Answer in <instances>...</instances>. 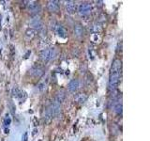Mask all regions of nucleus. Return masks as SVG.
I'll list each match as a JSON object with an SVG mask.
<instances>
[{
    "mask_svg": "<svg viewBox=\"0 0 150 141\" xmlns=\"http://www.w3.org/2000/svg\"><path fill=\"white\" fill-rule=\"evenodd\" d=\"M120 72H110L109 76V88L111 90H114L119 84Z\"/></svg>",
    "mask_w": 150,
    "mask_h": 141,
    "instance_id": "nucleus-1",
    "label": "nucleus"
},
{
    "mask_svg": "<svg viewBox=\"0 0 150 141\" xmlns=\"http://www.w3.org/2000/svg\"><path fill=\"white\" fill-rule=\"evenodd\" d=\"M56 50L54 48H50V49H44L42 51H40V57L43 60H52L56 57Z\"/></svg>",
    "mask_w": 150,
    "mask_h": 141,
    "instance_id": "nucleus-2",
    "label": "nucleus"
},
{
    "mask_svg": "<svg viewBox=\"0 0 150 141\" xmlns=\"http://www.w3.org/2000/svg\"><path fill=\"white\" fill-rule=\"evenodd\" d=\"M92 11V6L89 3H82L78 8V12L80 15H87L91 12Z\"/></svg>",
    "mask_w": 150,
    "mask_h": 141,
    "instance_id": "nucleus-3",
    "label": "nucleus"
},
{
    "mask_svg": "<svg viewBox=\"0 0 150 141\" xmlns=\"http://www.w3.org/2000/svg\"><path fill=\"white\" fill-rule=\"evenodd\" d=\"M122 69V61L120 59H114L112 64L110 72H121Z\"/></svg>",
    "mask_w": 150,
    "mask_h": 141,
    "instance_id": "nucleus-4",
    "label": "nucleus"
},
{
    "mask_svg": "<svg viewBox=\"0 0 150 141\" xmlns=\"http://www.w3.org/2000/svg\"><path fill=\"white\" fill-rule=\"evenodd\" d=\"M47 9H48V11L51 12H56V11H58L59 1H57V0H51V1L48 2Z\"/></svg>",
    "mask_w": 150,
    "mask_h": 141,
    "instance_id": "nucleus-5",
    "label": "nucleus"
},
{
    "mask_svg": "<svg viewBox=\"0 0 150 141\" xmlns=\"http://www.w3.org/2000/svg\"><path fill=\"white\" fill-rule=\"evenodd\" d=\"M79 86H80V82H79V80L78 79H73L71 80V82L69 83V85H68V89L71 92H75L77 89L79 88Z\"/></svg>",
    "mask_w": 150,
    "mask_h": 141,
    "instance_id": "nucleus-6",
    "label": "nucleus"
},
{
    "mask_svg": "<svg viewBox=\"0 0 150 141\" xmlns=\"http://www.w3.org/2000/svg\"><path fill=\"white\" fill-rule=\"evenodd\" d=\"M88 98V96L85 94V93H78L75 95L74 97V101L78 104H84L85 102H87Z\"/></svg>",
    "mask_w": 150,
    "mask_h": 141,
    "instance_id": "nucleus-7",
    "label": "nucleus"
},
{
    "mask_svg": "<svg viewBox=\"0 0 150 141\" xmlns=\"http://www.w3.org/2000/svg\"><path fill=\"white\" fill-rule=\"evenodd\" d=\"M76 4L73 1H67L66 2V9L69 13H74L76 11Z\"/></svg>",
    "mask_w": 150,
    "mask_h": 141,
    "instance_id": "nucleus-8",
    "label": "nucleus"
},
{
    "mask_svg": "<svg viewBox=\"0 0 150 141\" xmlns=\"http://www.w3.org/2000/svg\"><path fill=\"white\" fill-rule=\"evenodd\" d=\"M74 34L76 37H82L84 35V27H83L82 25L80 24H76L74 25Z\"/></svg>",
    "mask_w": 150,
    "mask_h": 141,
    "instance_id": "nucleus-9",
    "label": "nucleus"
},
{
    "mask_svg": "<svg viewBox=\"0 0 150 141\" xmlns=\"http://www.w3.org/2000/svg\"><path fill=\"white\" fill-rule=\"evenodd\" d=\"M65 98H66V92H65V90L61 89V90H59L56 93L55 101H56L57 102H59V104H61V102L65 100Z\"/></svg>",
    "mask_w": 150,
    "mask_h": 141,
    "instance_id": "nucleus-10",
    "label": "nucleus"
},
{
    "mask_svg": "<svg viewBox=\"0 0 150 141\" xmlns=\"http://www.w3.org/2000/svg\"><path fill=\"white\" fill-rule=\"evenodd\" d=\"M31 25L32 27H33L34 28H36V29H38V28H40L41 27V22L40 20V18H34L33 20L31 21Z\"/></svg>",
    "mask_w": 150,
    "mask_h": 141,
    "instance_id": "nucleus-11",
    "label": "nucleus"
},
{
    "mask_svg": "<svg viewBox=\"0 0 150 141\" xmlns=\"http://www.w3.org/2000/svg\"><path fill=\"white\" fill-rule=\"evenodd\" d=\"M56 31H57V34L59 35L60 37L62 38H66L67 37V32L65 30V28H64L63 27H61V25H57L56 27Z\"/></svg>",
    "mask_w": 150,
    "mask_h": 141,
    "instance_id": "nucleus-12",
    "label": "nucleus"
},
{
    "mask_svg": "<svg viewBox=\"0 0 150 141\" xmlns=\"http://www.w3.org/2000/svg\"><path fill=\"white\" fill-rule=\"evenodd\" d=\"M31 73L34 74L35 76H41L43 74V70L40 69V68H33L31 70Z\"/></svg>",
    "mask_w": 150,
    "mask_h": 141,
    "instance_id": "nucleus-13",
    "label": "nucleus"
},
{
    "mask_svg": "<svg viewBox=\"0 0 150 141\" xmlns=\"http://www.w3.org/2000/svg\"><path fill=\"white\" fill-rule=\"evenodd\" d=\"M116 112L119 115L122 113V102H121V99L117 101V102L116 104Z\"/></svg>",
    "mask_w": 150,
    "mask_h": 141,
    "instance_id": "nucleus-14",
    "label": "nucleus"
},
{
    "mask_svg": "<svg viewBox=\"0 0 150 141\" xmlns=\"http://www.w3.org/2000/svg\"><path fill=\"white\" fill-rule=\"evenodd\" d=\"M12 94H13V96H15V97H20L22 95V91H21V89H19L18 88H14L12 89Z\"/></svg>",
    "mask_w": 150,
    "mask_h": 141,
    "instance_id": "nucleus-15",
    "label": "nucleus"
},
{
    "mask_svg": "<svg viewBox=\"0 0 150 141\" xmlns=\"http://www.w3.org/2000/svg\"><path fill=\"white\" fill-rule=\"evenodd\" d=\"M6 117H7V118H6V120H5V124H6V125H9V124L11 123V120L9 118V115L8 114H7V116H6Z\"/></svg>",
    "mask_w": 150,
    "mask_h": 141,
    "instance_id": "nucleus-16",
    "label": "nucleus"
},
{
    "mask_svg": "<svg viewBox=\"0 0 150 141\" xmlns=\"http://www.w3.org/2000/svg\"><path fill=\"white\" fill-rule=\"evenodd\" d=\"M27 139H28V134H27L26 132H25L23 134V137H22V141H27Z\"/></svg>",
    "mask_w": 150,
    "mask_h": 141,
    "instance_id": "nucleus-17",
    "label": "nucleus"
}]
</instances>
